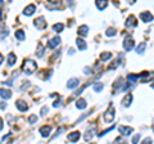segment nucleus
I'll return each instance as SVG.
<instances>
[{
  "instance_id": "nucleus-41",
  "label": "nucleus",
  "mask_w": 154,
  "mask_h": 144,
  "mask_svg": "<svg viewBox=\"0 0 154 144\" xmlns=\"http://www.w3.org/2000/svg\"><path fill=\"white\" fill-rule=\"evenodd\" d=\"M152 88H153V89H154V83H153V84H152Z\"/></svg>"
},
{
  "instance_id": "nucleus-28",
  "label": "nucleus",
  "mask_w": 154,
  "mask_h": 144,
  "mask_svg": "<svg viewBox=\"0 0 154 144\" xmlns=\"http://www.w3.org/2000/svg\"><path fill=\"white\" fill-rule=\"evenodd\" d=\"M116 33H117V30H114V28H108V30L105 31V35L107 36H114Z\"/></svg>"
},
{
  "instance_id": "nucleus-5",
  "label": "nucleus",
  "mask_w": 154,
  "mask_h": 144,
  "mask_svg": "<svg viewBox=\"0 0 154 144\" xmlns=\"http://www.w3.org/2000/svg\"><path fill=\"white\" fill-rule=\"evenodd\" d=\"M16 107L18 108L19 112H26L27 108H28V105H27L26 102H23V100H17V102H16Z\"/></svg>"
},
{
  "instance_id": "nucleus-19",
  "label": "nucleus",
  "mask_w": 154,
  "mask_h": 144,
  "mask_svg": "<svg viewBox=\"0 0 154 144\" xmlns=\"http://www.w3.org/2000/svg\"><path fill=\"white\" fill-rule=\"evenodd\" d=\"M86 105H88V103H86V100H85V99H77L76 107L79 108V109H84V108H86Z\"/></svg>"
},
{
  "instance_id": "nucleus-3",
  "label": "nucleus",
  "mask_w": 154,
  "mask_h": 144,
  "mask_svg": "<svg viewBox=\"0 0 154 144\" xmlns=\"http://www.w3.org/2000/svg\"><path fill=\"white\" fill-rule=\"evenodd\" d=\"M33 25H35L36 28H38V30H44V28H46V21H45V18L38 17L33 21Z\"/></svg>"
},
{
  "instance_id": "nucleus-25",
  "label": "nucleus",
  "mask_w": 154,
  "mask_h": 144,
  "mask_svg": "<svg viewBox=\"0 0 154 144\" xmlns=\"http://www.w3.org/2000/svg\"><path fill=\"white\" fill-rule=\"evenodd\" d=\"M145 48H146L145 42H140V44L137 45V48H136V53H137V54H143L144 50H145Z\"/></svg>"
},
{
  "instance_id": "nucleus-27",
  "label": "nucleus",
  "mask_w": 154,
  "mask_h": 144,
  "mask_svg": "<svg viewBox=\"0 0 154 144\" xmlns=\"http://www.w3.org/2000/svg\"><path fill=\"white\" fill-rule=\"evenodd\" d=\"M103 88H104V85H103L102 83H96V84H94V90H95L96 93L102 92V90H103Z\"/></svg>"
},
{
  "instance_id": "nucleus-18",
  "label": "nucleus",
  "mask_w": 154,
  "mask_h": 144,
  "mask_svg": "<svg viewBox=\"0 0 154 144\" xmlns=\"http://www.w3.org/2000/svg\"><path fill=\"white\" fill-rule=\"evenodd\" d=\"M131 100H132V94H127L122 100V105L123 107H128L131 104Z\"/></svg>"
},
{
  "instance_id": "nucleus-33",
  "label": "nucleus",
  "mask_w": 154,
  "mask_h": 144,
  "mask_svg": "<svg viewBox=\"0 0 154 144\" xmlns=\"http://www.w3.org/2000/svg\"><path fill=\"white\" fill-rule=\"evenodd\" d=\"M139 139H140V134H137V135H135L134 136V139H132V143H136Z\"/></svg>"
},
{
  "instance_id": "nucleus-34",
  "label": "nucleus",
  "mask_w": 154,
  "mask_h": 144,
  "mask_svg": "<svg viewBox=\"0 0 154 144\" xmlns=\"http://www.w3.org/2000/svg\"><path fill=\"white\" fill-rule=\"evenodd\" d=\"M84 74H85V75H90V74H91V70L86 67V68H84Z\"/></svg>"
},
{
  "instance_id": "nucleus-23",
  "label": "nucleus",
  "mask_w": 154,
  "mask_h": 144,
  "mask_svg": "<svg viewBox=\"0 0 154 144\" xmlns=\"http://www.w3.org/2000/svg\"><path fill=\"white\" fill-rule=\"evenodd\" d=\"M112 58V54L110 53H108V52H104V53H102L100 54V61H103V62H107L108 59H110Z\"/></svg>"
},
{
  "instance_id": "nucleus-9",
  "label": "nucleus",
  "mask_w": 154,
  "mask_h": 144,
  "mask_svg": "<svg viewBox=\"0 0 154 144\" xmlns=\"http://www.w3.org/2000/svg\"><path fill=\"white\" fill-rule=\"evenodd\" d=\"M50 131H51V126H49V125H45V126H42L41 129H40V134H41V136L42 138H48L50 135Z\"/></svg>"
},
{
  "instance_id": "nucleus-36",
  "label": "nucleus",
  "mask_w": 154,
  "mask_h": 144,
  "mask_svg": "<svg viewBox=\"0 0 154 144\" xmlns=\"http://www.w3.org/2000/svg\"><path fill=\"white\" fill-rule=\"evenodd\" d=\"M5 107H7V104L4 103V102H2V103H0V108H2V109H4Z\"/></svg>"
},
{
  "instance_id": "nucleus-31",
  "label": "nucleus",
  "mask_w": 154,
  "mask_h": 144,
  "mask_svg": "<svg viewBox=\"0 0 154 144\" xmlns=\"http://www.w3.org/2000/svg\"><path fill=\"white\" fill-rule=\"evenodd\" d=\"M48 112H49V108H48V107H42V109H41V116H45V114H48Z\"/></svg>"
},
{
  "instance_id": "nucleus-11",
  "label": "nucleus",
  "mask_w": 154,
  "mask_h": 144,
  "mask_svg": "<svg viewBox=\"0 0 154 144\" xmlns=\"http://www.w3.org/2000/svg\"><path fill=\"white\" fill-rule=\"evenodd\" d=\"M140 20H143V22H152L153 16H152V13H149V12H143L140 14Z\"/></svg>"
},
{
  "instance_id": "nucleus-10",
  "label": "nucleus",
  "mask_w": 154,
  "mask_h": 144,
  "mask_svg": "<svg viewBox=\"0 0 154 144\" xmlns=\"http://www.w3.org/2000/svg\"><path fill=\"white\" fill-rule=\"evenodd\" d=\"M35 11H36V7L33 5V4H30V5H27V7L25 8V11H23V14H25V16H32V14L35 13Z\"/></svg>"
},
{
  "instance_id": "nucleus-42",
  "label": "nucleus",
  "mask_w": 154,
  "mask_h": 144,
  "mask_svg": "<svg viewBox=\"0 0 154 144\" xmlns=\"http://www.w3.org/2000/svg\"><path fill=\"white\" fill-rule=\"evenodd\" d=\"M153 130H154V121H153Z\"/></svg>"
},
{
  "instance_id": "nucleus-29",
  "label": "nucleus",
  "mask_w": 154,
  "mask_h": 144,
  "mask_svg": "<svg viewBox=\"0 0 154 144\" xmlns=\"http://www.w3.org/2000/svg\"><path fill=\"white\" fill-rule=\"evenodd\" d=\"M28 122H30V124L37 122V116H36V114H31V116L28 117Z\"/></svg>"
},
{
  "instance_id": "nucleus-6",
  "label": "nucleus",
  "mask_w": 154,
  "mask_h": 144,
  "mask_svg": "<svg viewBox=\"0 0 154 144\" xmlns=\"http://www.w3.org/2000/svg\"><path fill=\"white\" fill-rule=\"evenodd\" d=\"M80 133L79 131H73V133H71V134H68L67 135V139H68V142H71V143H75V142H77L80 139Z\"/></svg>"
},
{
  "instance_id": "nucleus-32",
  "label": "nucleus",
  "mask_w": 154,
  "mask_h": 144,
  "mask_svg": "<svg viewBox=\"0 0 154 144\" xmlns=\"http://www.w3.org/2000/svg\"><path fill=\"white\" fill-rule=\"evenodd\" d=\"M11 136H12V133H9V134H7V135H4V136L2 138V140H3V142H5L7 139H8V138H11Z\"/></svg>"
},
{
  "instance_id": "nucleus-30",
  "label": "nucleus",
  "mask_w": 154,
  "mask_h": 144,
  "mask_svg": "<svg viewBox=\"0 0 154 144\" xmlns=\"http://www.w3.org/2000/svg\"><path fill=\"white\" fill-rule=\"evenodd\" d=\"M118 64H119V62H118V59H117V61H114V62H113V63H112V64H110V66H109V70H114V68H116V67H117Z\"/></svg>"
},
{
  "instance_id": "nucleus-35",
  "label": "nucleus",
  "mask_w": 154,
  "mask_h": 144,
  "mask_svg": "<svg viewBox=\"0 0 154 144\" xmlns=\"http://www.w3.org/2000/svg\"><path fill=\"white\" fill-rule=\"evenodd\" d=\"M3 84H4V85H5V84H7V85H9V86H12V85H13V83H12V80H8V81H3Z\"/></svg>"
},
{
  "instance_id": "nucleus-13",
  "label": "nucleus",
  "mask_w": 154,
  "mask_h": 144,
  "mask_svg": "<svg viewBox=\"0 0 154 144\" xmlns=\"http://www.w3.org/2000/svg\"><path fill=\"white\" fill-rule=\"evenodd\" d=\"M136 23H137V21L135 20V17H134V16H130V17L127 18V21H126V23H125V25H126L127 28H131V27L136 26Z\"/></svg>"
},
{
  "instance_id": "nucleus-43",
  "label": "nucleus",
  "mask_w": 154,
  "mask_h": 144,
  "mask_svg": "<svg viewBox=\"0 0 154 144\" xmlns=\"http://www.w3.org/2000/svg\"><path fill=\"white\" fill-rule=\"evenodd\" d=\"M0 4H3V0H0Z\"/></svg>"
},
{
  "instance_id": "nucleus-12",
  "label": "nucleus",
  "mask_w": 154,
  "mask_h": 144,
  "mask_svg": "<svg viewBox=\"0 0 154 144\" xmlns=\"http://www.w3.org/2000/svg\"><path fill=\"white\" fill-rule=\"evenodd\" d=\"M0 97H2L3 99H11L12 98V93H11V90H8V89H0Z\"/></svg>"
},
{
  "instance_id": "nucleus-24",
  "label": "nucleus",
  "mask_w": 154,
  "mask_h": 144,
  "mask_svg": "<svg viewBox=\"0 0 154 144\" xmlns=\"http://www.w3.org/2000/svg\"><path fill=\"white\" fill-rule=\"evenodd\" d=\"M16 37L18 40H21V41H23L26 39V35H25V32H23V30H17L16 31Z\"/></svg>"
},
{
  "instance_id": "nucleus-38",
  "label": "nucleus",
  "mask_w": 154,
  "mask_h": 144,
  "mask_svg": "<svg viewBox=\"0 0 154 144\" xmlns=\"http://www.w3.org/2000/svg\"><path fill=\"white\" fill-rule=\"evenodd\" d=\"M3 125H4V124H3V120L0 118V130H3Z\"/></svg>"
},
{
  "instance_id": "nucleus-26",
  "label": "nucleus",
  "mask_w": 154,
  "mask_h": 144,
  "mask_svg": "<svg viewBox=\"0 0 154 144\" xmlns=\"http://www.w3.org/2000/svg\"><path fill=\"white\" fill-rule=\"evenodd\" d=\"M63 28H64L63 23H57V25L53 26V30H54L55 32H62V31H63Z\"/></svg>"
},
{
  "instance_id": "nucleus-15",
  "label": "nucleus",
  "mask_w": 154,
  "mask_h": 144,
  "mask_svg": "<svg viewBox=\"0 0 154 144\" xmlns=\"http://www.w3.org/2000/svg\"><path fill=\"white\" fill-rule=\"evenodd\" d=\"M59 44H60V39L59 37H54V39H51L49 42H48V46L51 48V49H54V48H57Z\"/></svg>"
},
{
  "instance_id": "nucleus-39",
  "label": "nucleus",
  "mask_w": 154,
  "mask_h": 144,
  "mask_svg": "<svg viewBox=\"0 0 154 144\" xmlns=\"http://www.w3.org/2000/svg\"><path fill=\"white\" fill-rule=\"evenodd\" d=\"M3 59H4V58H3V55H2V54H0V64H2V63H3Z\"/></svg>"
},
{
  "instance_id": "nucleus-2",
  "label": "nucleus",
  "mask_w": 154,
  "mask_h": 144,
  "mask_svg": "<svg viewBox=\"0 0 154 144\" xmlns=\"http://www.w3.org/2000/svg\"><path fill=\"white\" fill-rule=\"evenodd\" d=\"M113 118H114V109H113L112 103H110L109 109L104 113V120H105V122H110V121H113Z\"/></svg>"
},
{
  "instance_id": "nucleus-7",
  "label": "nucleus",
  "mask_w": 154,
  "mask_h": 144,
  "mask_svg": "<svg viewBox=\"0 0 154 144\" xmlns=\"http://www.w3.org/2000/svg\"><path fill=\"white\" fill-rule=\"evenodd\" d=\"M79 85H80V80L76 79V77L71 79L69 81H67V88H68V89H75V88H77Z\"/></svg>"
},
{
  "instance_id": "nucleus-17",
  "label": "nucleus",
  "mask_w": 154,
  "mask_h": 144,
  "mask_svg": "<svg viewBox=\"0 0 154 144\" xmlns=\"http://www.w3.org/2000/svg\"><path fill=\"white\" fill-rule=\"evenodd\" d=\"M76 44H77V46H79V49L80 50H85L86 48H88V44L85 42V40H82V39H76Z\"/></svg>"
},
{
  "instance_id": "nucleus-16",
  "label": "nucleus",
  "mask_w": 154,
  "mask_h": 144,
  "mask_svg": "<svg viewBox=\"0 0 154 144\" xmlns=\"http://www.w3.org/2000/svg\"><path fill=\"white\" fill-rule=\"evenodd\" d=\"M95 4L99 11H103V9H105V7L108 5V0H96Z\"/></svg>"
},
{
  "instance_id": "nucleus-37",
  "label": "nucleus",
  "mask_w": 154,
  "mask_h": 144,
  "mask_svg": "<svg viewBox=\"0 0 154 144\" xmlns=\"http://www.w3.org/2000/svg\"><path fill=\"white\" fill-rule=\"evenodd\" d=\"M150 142H152V139H150V138H146V139H145V140H144L143 143H150Z\"/></svg>"
},
{
  "instance_id": "nucleus-1",
  "label": "nucleus",
  "mask_w": 154,
  "mask_h": 144,
  "mask_svg": "<svg viewBox=\"0 0 154 144\" xmlns=\"http://www.w3.org/2000/svg\"><path fill=\"white\" fill-rule=\"evenodd\" d=\"M36 68H37V64L31 59H26L25 62H23V64H22V70L27 75H32L33 72L36 71Z\"/></svg>"
},
{
  "instance_id": "nucleus-4",
  "label": "nucleus",
  "mask_w": 154,
  "mask_h": 144,
  "mask_svg": "<svg viewBox=\"0 0 154 144\" xmlns=\"http://www.w3.org/2000/svg\"><path fill=\"white\" fill-rule=\"evenodd\" d=\"M123 48H125V50H127V52L134 48V39L131 36H127L126 39L123 40Z\"/></svg>"
},
{
  "instance_id": "nucleus-8",
  "label": "nucleus",
  "mask_w": 154,
  "mask_h": 144,
  "mask_svg": "<svg viewBox=\"0 0 154 144\" xmlns=\"http://www.w3.org/2000/svg\"><path fill=\"white\" fill-rule=\"evenodd\" d=\"M118 131L122 134V135H131V133L134 131L132 127L128 126H118Z\"/></svg>"
},
{
  "instance_id": "nucleus-20",
  "label": "nucleus",
  "mask_w": 154,
  "mask_h": 144,
  "mask_svg": "<svg viewBox=\"0 0 154 144\" xmlns=\"http://www.w3.org/2000/svg\"><path fill=\"white\" fill-rule=\"evenodd\" d=\"M8 64L9 66H13L14 63H16V61H17V57H16V54L14 53H9V55H8Z\"/></svg>"
},
{
  "instance_id": "nucleus-14",
  "label": "nucleus",
  "mask_w": 154,
  "mask_h": 144,
  "mask_svg": "<svg viewBox=\"0 0 154 144\" xmlns=\"http://www.w3.org/2000/svg\"><path fill=\"white\" fill-rule=\"evenodd\" d=\"M77 33H79V35H81V36H88V33H89V27L86 26V25L80 26L79 30H77Z\"/></svg>"
},
{
  "instance_id": "nucleus-21",
  "label": "nucleus",
  "mask_w": 154,
  "mask_h": 144,
  "mask_svg": "<svg viewBox=\"0 0 154 144\" xmlns=\"http://www.w3.org/2000/svg\"><path fill=\"white\" fill-rule=\"evenodd\" d=\"M94 133H95V127H93V129H90V130L86 131V134H85V140L86 142L90 140V139L94 136Z\"/></svg>"
},
{
  "instance_id": "nucleus-22",
  "label": "nucleus",
  "mask_w": 154,
  "mask_h": 144,
  "mask_svg": "<svg viewBox=\"0 0 154 144\" xmlns=\"http://www.w3.org/2000/svg\"><path fill=\"white\" fill-rule=\"evenodd\" d=\"M42 55H44V45H42V44H38V45H37V50H36V57L41 58Z\"/></svg>"
},
{
  "instance_id": "nucleus-40",
  "label": "nucleus",
  "mask_w": 154,
  "mask_h": 144,
  "mask_svg": "<svg viewBox=\"0 0 154 144\" xmlns=\"http://www.w3.org/2000/svg\"><path fill=\"white\" fill-rule=\"evenodd\" d=\"M2 17H3V9H0V20H2Z\"/></svg>"
}]
</instances>
